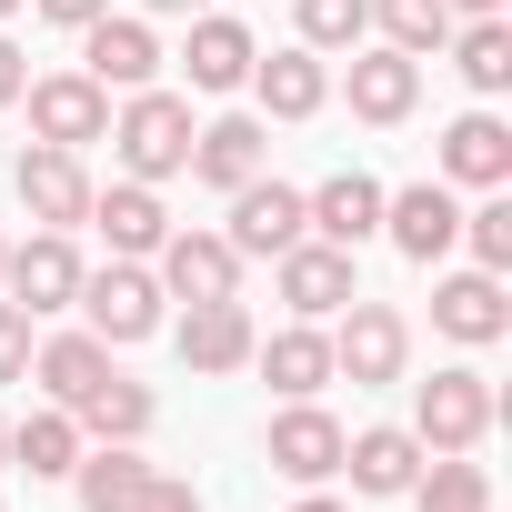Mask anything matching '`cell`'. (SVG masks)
<instances>
[{
	"label": "cell",
	"mask_w": 512,
	"mask_h": 512,
	"mask_svg": "<svg viewBox=\"0 0 512 512\" xmlns=\"http://www.w3.org/2000/svg\"><path fill=\"white\" fill-rule=\"evenodd\" d=\"M251 91H262L272 121H312L332 101V71H322V51H272V61H251Z\"/></svg>",
	"instance_id": "7402d4cb"
},
{
	"label": "cell",
	"mask_w": 512,
	"mask_h": 512,
	"mask_svg": "<svg viewBox=\"0 0 512 512\" xmlns=\"http://www.w3.org/2000/svg\"><path fill=\"white\" fill-rule=\"evenodd\" d=\"M0 262H11V241H0Z\"/></svg>",
	"instance_id": "7bdbcfd3"
},
{
	"label": "cell",
	"mask_w": 512,
	"mask_h": 512,
	"mask_svg": "<svg viewBox=\"0 0 512 512\" xmlns=\"http://www.w3.org/2000/svg\"><path fill=\"white\" fill-rule=\"evenodd\" d=\"M251 312L241 302H191V322H181V372H241L251 362Z\"/></svg>",
	"instance_id": "44dd1931"
},
{
	"label": "cell",
	"mask_w": 512,
	"mask_h": 512,
	"mask_svg": "<svg viewBox=\"0 0 512 512\" xmlns=\"http://www.w3.org/2000/svg\"><path fill=\"white\" fill-rule=\"evenodd\" d=\"M151 282L171 292V302H241V251L221 241V231H161V251H151Z\"/></svg>",
	"instance_id": "52a82bcc"
},
{
	"label": "cell",
	"mask_w": 512,
	"mask_h": 512,
	"mask_svg": "<svg viewBox=\"0 0 512 512\" xmlns=\"http://www.w3.org/2000/svg\"><path fill=\"white\" fill-rule=\"evenodd\" d=\"M151 11H161V21H201V11H211V0H151Z\"/></svg>",
	"instance_id": "74e56055"
},
{
	"label": "cell",
	"mask_w": 512,
	"mask_h": 512,
	"mask_svg": "<svg viewBox=\"0 0 512 512\" xmlns=\"http://www.w3.org/2000/svg\"><path fill=\"white\" fill-rule=\"evenodd\" d=\"M71 422H81V442H141V432H151V392H141V382L111 362V372H101V382L71 402Z\"/></svg>",
	"instance_id": "d4e9b609"
},
{
	"label": "cell",
	"mask_w": 512,
	"mask_h": 512,
	"mask_svg": "<svg viewBox=\"0 0 512 512\" xmlns=\"http://www.w3.org/2000/svg\"><path fill=\"white\" fill-rule=\"evenodd\" d=\"M372 31H382L392 51H412V61H432V51L452 41V11H442V0H372Z\"/></svg>",
	"instance_id": "4dcf8cb0"
},
{
	"label": "cell",
	"mask_w": 512,
	"mask_h": 512,
	"mask_svg": "<svg viewBox=\"0 0 512 512\" xmlns=\"http://www.w3.org/2000/svg\"><path fill=\"white\" fill-rule=\"evenodd\" d=\"M131 512H201V492H191V482H171V472H151V492H141Z\"/></svg>",
	"instance_id": "e575fe53"
},
{
	"label": "cell",
	"mask_w": 512,
	"mask_h": 512,
	"mask_svg": "<svg viewBox=\"0 0 512 512\" xmlns=\"http://www.w3.org/2000/svg\"><path fill=\"white\" fill-rule=\"evenodd\" d=\"M432 322L452 332V342H502L512 332V302H502V272H452V282H432Z\"/></svg>",
	"instance_id": "ac0fdd59"
},
{
	"label": "cell",
	"mask_w": 512,
	"mask_h": 512,
	"mask_svg": "<svg viewBox=\"0 0 512 512\" xmlns=\"http://www.w3.org/2000/svg\"><path fill=\"white\" fill-rule=\"evenodd\" d=\"M111 151H121V181H171L191 161V101L181 91H121Z\"/></svg>",
	"instance_id": "6da1fadb"
},
{
	"label": "cell",
	"mask_w": 512,
	"mask_h": 512,
	"mask_svg": "<svg viewBox=\"0 0 512 512\" xmlns=\"http://www.w3.org/2000/svg\"><path fill=\"white\" fill-rule=\"evenodd\" d=\"M462 241H472V272H512V201L482 191V211H462Z\"/></svg>",
	"instance_id": "d6a6232c"
},
{
	"label": "cell",
	"mask_w": 512,
	"mask_h": 512,
	"mask_svg": "<svg viewBox=\"0 0 512 512\" xmlns=\"http://www.w3.org/2000/svg\"><path fill=\"white\" fill-rule=\"evenodd\" d=\"M492 412H502L492 382H482L472 362H452V372H432V382L412 392V442H422V452H472V442L492 432Z\"/></svg>",
	"instance_id": "7a4b0ae2"
},
{
	"label": "cell",
	"mask_w": 512,
	"mask_h": 512,
	"mask_svg": "<svg viewBox=\"0 0 512 512\" xmlns=\"http://www.w3.org/2000/svg\"><path fill=\"white\" fill-rule=\"evenodd\" d=\"M11 11H31V0H0V21H11Z\"/></svg>",
	"instance_id": "b9f144b4"
},
{
	"label": "cell",
	"mask_w": 512,
	"mask_h": 512,
	"mask_svg": "<svg viewBox=\"0 0 512 512\" xmlns=\"http://www.w3.org/2000/svg\"><path fill=\"white\" fill-rule=\"evenodd\" d=\"M0 382H31V312L0 302Z\"/></svg>",
	"instance_id": "836d02e7"
},
{
	"label": "cell",
	"mask_w": 512,
	"mask_h": 512,
	"mask_svg": "<svg viewBox=\"0 0 512 512\" xmlns=\"http://www.w3.org/2000/svg\"><path fill=\"white\" fill-rule=\"evenodd\" d=\"M161 282L141 272V262H111V272H81V312H91V332L121 352V342H151L161 332Z\"/></svg>",
	"instance_id": "8992f818"
},
{
	"label": "cell",
	"mask_w": 512,
	"mask_h": 512,
	"mask_svg": "<svg viewBox=\"0 0 512 512\" xmlns=\"http://www.w3.org/2000/svg\"><path fill=\"white\" fill-rule=\"evenodd\" d=\"M412 101H422V61L412 51H352V111L372 121V131H392V121H412Z\"/></svg>",
	"instance_id": "2e32d148"
},
{
	"label": "cell",
	"mask_w": 512,
	"mask_h": 512,
	"mask_svg": "<svg viewBox=\"0 0 512 512\" xmlns=\"http://www.w3.org/2000/svg\"><path fill=\"white\" fill-rule=\"evenodd\" d=\"M442 11H472V21H492V11H502V0H442Z\"/></svg>",
	"instance_id": "ab89813d"
},
{
	"label": "cell",
	"mask_w": 512,
	"mask_h": 512,
	"mask_svg": "<svg viewBox=\"0 0 512 512\" xmlns=\"http://www.w3.org/2000/svg\"><path fill=\"white\" fill-rule=\"evenodd\" d=\"M91 221H101V241H111V262H151L161 231H171V211H161L151 181H111V191H91Z\"/></svg>",
	"instance_id": "9a60e30c"
},
{
	"label": "cell",
	"mask_w": 512,
	"mask_h": 512,
	"mask_svg": "<svg viewBox=\"0 0 512 512\" xmlns=\"http://www.w3.org/2000/svg\"><path fill=\"white\" fill-rule=\"evenodd\" d=\"M272 272H282V302H292V322H332V312L362 292V282H352V251H332V241H292Z\"/></svg>",
	"instance_id": "8fae6325"
},
{
	"label": "cell",
	"mask_w": 512,
	"mask_h": 512,
	"mask_svg": "<svg viewBox=\"0 0 512 512\" xmlns=\"http://www.w3.org/2000/svg\"><path fill=\"white\" fill-rule=\"evenodd\" d=\"M262 151H272V131L251 121V111H231V121H211V131H191V181H211V191H241L251 171H262Z\"/></svg>",
	"instance_id": "ffe728a7"
},
{
	"label": "cell",
	"mask_w": 512,
	"mask_h": 512,
	"mask_svg": "<svg viewBox=\"0 0 512 512\" xmlns=\"http://www.w3.org/2000/svg\"><path fill=\"white\" fill-rule=\"evenodd\" d=\"M442 181H452V191H502V181H512V131H502L492 111H462V121L442 131Z\"/></svg>",
	"instance_id": "e0dca14e"
},
{
	"label": "cell",
	"mask_w": 512,
	"mask_h": 512,
	"mask_svg": "<svg viewBox=\"0 0 512 512\" xmlns=\"http://www.w3.org/2000/svg\"><path fill=\"white\" fill-rule=\"evenodd\" d=\"M21 101H31V141H51V151L111 141V91H101L91 71H51V81H31Z\"/></svg>",
	"instance_id": "277c9868"
},
{
	"label": "cell",
	"mask_w": 512,
	"mask_h": 512,
	"mask_svg": "<svg viewBox=\"0 0 512 512\" xmlns=\"http://www.w3.org/2000/svg\"><path fill=\"white\" fill-rule=\"evenodd\" d=\"M442 51H452V71H462L482 101H492V91H512V21H502V11H492V21H472V31H452Z\"/></svg>",
	"instance_id": "f1b7e54d"
},
{
	"label": "cell",
	"mask_w": 512,
	"mask_h": 512,
	"mask_svg": "<svg viewBox=\"0 0 512 512\" xmlns=\"http://www.w3.org/2000/svg\"><path fill=\"white\" fill-rule=\"evenodd\" d=\"M402 362H412V322H402L392 302H362V292H352V302H342V332H332V372L372 392V382H402Z\"/></svg>",
	"instance_id": "3957f363"
},
{
	"label": "cell",
	"mask_w": 512,
	"mask_h": 512,
	"mask_svg": "<svg viewBox=\"0 0 512 512\" xmlns=\"http://www.w3.org/2000/svg\"><path fill=\"white\" fill-rule=\"evenodd\" d=\"M382 231L402 262H442V251L462 241V201L452 181H412V191H382Z\"/></svg>",
	"instance_id": "30bf717a"
},
{
	"label": "cell",
	"mask_w": 512,
	"mask_h": 512,
	"mask_svg": "<svg viewBox=\"0 0 512 512\" xmlns=\"http://www.w3.org/2000/svg\"><path fill=\"white\" fill-rule=\"evenodd\" d=\"M0 472H11V422H0Z\"/></svg>",
	"instance_id": "60d3db41"
},
{
	"label": "cell",
	"mask_w": 512,
	"mask_h": 512,
	"mask_svg": "<svg viewBox=\"0 0 512 512\" xmlns=\"http://www.w3.org/2000/svg\"><path fill=\"white\" fill-rule=\"evenodd\" d=\"M292 21H302V51H362L372 0H292Z\"/></svg>",
	"instance_id": "1f68e13d"
},
{
	"label": "cell",
	"mask_w": 512,
	"mask_h": 512,
	"mask_svg": "<svg viewBox=\"0 0 512 512\" xmlns=\"http://www.w3.org/2000/svg\"><path fill=\"white\" fill-rule=\"evenodd\" d=\"M11 462H21L31 482H71V462H81V422H71L61 402H41L31 422H11Z\"/></svg>",
	"instance_id": "83f0119b"
},
{
	"label": "cell",
	"mask_w": 512,
	"mask_h": 512,
	"mask_svg": "<svg viewBox=\"0 0 512 512\" xmlns=\"http://www.w3.org/2000/svg\"><path fill=\"white\" fill-rule=\"evenodd\" d=\"M251 61H262V51H251V31H241V21H221V11H201V21H191V51H181L191 91H241V81H251Z\"/></svg>",
	"instance_id": "cb8c5ba5"
},
{
	"label": "cell",
	"mask_w": 512,
	"mask_h": 512,
	"mask_svg": "<svg viewBox=\"0 0 512 512\" xmlns=\"http://www.w3.org/2000/svg\"><path fill=\"white\" fill-rule=\"evenodd\" d=\"M81 71L101 81V91H151L161 81V41H151V21H91L81 31Z\"/></svg>",
	"instance_id": "7c38bea8"
},
{
	"label": "cell",
	"mask_w": 512,
	"mask_h": 512,
	"mask_svg": "<svg viewBox=\"0 0 512 512\" xmlns=\"http://www.w3.org/2000/svg\"><path fill=\"white\" fill-rule=\"evenodd\" d=\"M292 512H352V502H332V492H322V482H312V492H302V502H292Z\"/></svg>",
	"instance_id": "f35d334b"
},
{
	"label": "cell",
	"mask_w": 512,
	"mask_h": 512,
	"mask_svg": "<svg viewBox=\"0 0 512 512\" xmlns=\"http://www.w3.org/2000/svg\"><path fill=\"white\" fill-rule=\"evenodd\" d=\"M21 91H31V61H21V41H11V31H0V111H11Z\"/></svg>",
	"instance_id": "8d00e7d4"
},
{
	"label": "cell",
	"mask_w": 512,
	"mask_h": 512,
	"mask_svg": "<svg viewBox=\"0 0 512 512\" xmlns=\"http://www.w3.org/2000/svg\"><path fill=\"white\" fill-rule=\"evenodd\" d=\"M412 502H422V512H492V472L462 462V452H432V462L412 472Z\"/></svg>",
	"instance_id": "f546056e"
},
{
	"label": "cell",
	"mask_w": 512,
	"mask_h": 512,
	"mask_svg": "<svg viewBox=\"0 0 512 512\" xmlns=\"http://www.w3.org/2000/svg\"><path fill=\"white\" fill-rule=\"evenodd\" d=\"M221 241L241 251V262H282L292 241H312V221H302V191H292V181H262V171H251V181L231 191V231H221Z\"/></svg>",
	"instance_id": "5b68a950"
},
{
	"label": "cell",
	"mask_w": 512,
	"mask_h": 512,
	"mask_svg": "<svg viewBox=\"0 0 512 512\" xmlns=\"http://www.w3.org/2000/svg\"><path fill=\"white\" fill-rule=\"evenodd\" d=\"M71 492H81V512H131L141 492H151V462L131 452V442H81V462H71Z\"/></svg>",
	"instance_id": "484cf974"
},
{
	"label": "cell",
	"mask_w": 512,
	"mask_h": 512,
	"mask_svg": "<svg viewBox=\"0 0 512 512\" xmlns=\"http://www.w3.org/2000/svg\"><path fill=\"white\" fill-rule=\"evenodd\" d=\"M31 372H41V392L71 412V402H81V392L111 372V342H101V332H61V342H31Z\"/></svg>",
	"instance_id": "4316f807"
},
{
	"label": "cell",
	"mask_w": 512,
	"mask_h": 512,
	"mask_svg": "<svg viewBox=\"0 0 512 512\" xmlns=\"http://www.w3.org/2000/svg\"><path fill=\"white\" fill-rule=\"evenodd\" d=\"M31 11H41V21H61V31H91L111 0H31Z\"/></svg>",
	"instance_id": "d590c367"
},
{
	"label": "cell",
	"mask_w": 512,
	"mask_h": 512,
	"mask_svg": "<svg viewBox=\"0 0 512 512\" xmlns=\"http://www.w3.org/2000/svg\"><path fill=\"white\" fill-rule=\"evenodd\" d=\"M251 362L272 372V392H282V402H312V392L332 382V332L292 322V332H272V342H251Z\"/></svg>",
	"instance_id": "603a6c76"
},
{
	"label": "cell",
	"mask_w": 512,
	"mask_h": 512,
	"mask_svg": "<svg viewBox=\"0 0 512 512\" xmlns=\"http://www.w3.org/2000/svg\"><path fill=\"white\" fill-rule=\"evenodd\" d=\"M0 282H11V302L41 322V312H71L81 302V251H71V231H31L11 262H0Z\"/></svg>",
	"instance_id": "9c48e42d"
},
{
	"label": "cell",
	"mask_w": 512,
	"mask_h": 512,
	"mask_svg": "<svg viewBox=\"0 0 512 512\" xmlns=\"http://www.w3.org/2000/svg\"><path fill=\"white\" fill-rule=\"evenodd\" d=\"M342 472H352V492L392 502V492H412V472H422V442H412L402 422H372V432H342Z\"/></svg>",
	"instance_id": "d6986e66"
},
{
	"label": "cell",
	"mask_w": 512,
	"mask_h": 512,
	"mask_svg": "<svg viewBox=\"0 0 512 512\" xmlns=\"http://www.w3.org/2000/svg\"><path fill=\"white\" fill-rule=\"evenodd\" d=\"M302 221H312V241L362 251V241L382 231V181H372V171H332L322 191H302Z\"/></svg>",
	"instance_id": "4fadbf2b"
},
{
	"label": "cell",
	"mask_w": 512,
	"mask_h": 512,
	"mask_svg": "<svg viewBox=\"0 0 512 512\" xmlns=\"http://www.w3.org/2000/svg\"><path fill=\"white\" fill-rule=\"evenodd\" d=\"M11 191H21V211H31L41 231H71V221H91V171H81V151H51V141H31V151L11 161Z\"/></svg>",
	"instance_id": "ba28073f"
},
{
	"label": "cell",
	"mask_w": 512,
	"mask_h": 512,
	"mask_svg": "<svg viewBox=\"0 0 512 512\" xmlns=\"http://www.w3.org/2000/svg\"><path fill=\"white\" fill-rule=\"evenodd\" d=\"M272 472H282V482H332V472H342V422H332L322 402L272 412Z\"/></svg>",
	"instance_id": "5bb4252c"
}]
</instances>
